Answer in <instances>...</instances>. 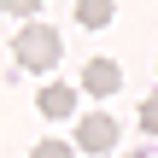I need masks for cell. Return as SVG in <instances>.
Wrapping results in <instances>:
<instances>
[{
    "label": "cell",
    "instance_id": "obj_1",
    "mask_svg": "<svg viewBox=\"0 0 158 158\" xmlns=\"http://www.w3.org/2000/svg\"><path fill=\"white\" fill-rule=\"evenodd\" d=\"M59 53H64V35L47 29V23H23V29L12 35V64H18V70H53Z\"/></svg>",
    "mask_w": 158,
    "mask_h": 158
},
{
    "label": "cell",
    "instance_id": "obj_2",
    "mask_svg": "<svg viewBox=\"0 0 158 158\" xmlns=\"http://www.w3.org/2000/svg\"><path fill=\"white\" fill-rule=\"evenodd\" d=\"M111 141H117V117L111 111H88L76 123V152H111Z\"/></svg>",
    "mask_w": 158,
    "mask_h": 158
},
{
    "label": "cell",
    "instance_id": "obj_3",
    "mask_svg": "<svg viewBox=\"0 0 158 158\" xmlns=\"http://www.w3.org/2000/svg\"><path fill=\"white\" fill-rule=\"evenodd\" d=\"M82 88L106 100V94H117V88H123V70H117L111 59H88V64H82Z\"/></svg>",
    "mask_w": 158,
    "mask_h": 158
},
{
    "label": "cell",
    "instance_id": "obj_4",
    "mask_svg": "<svg viewBox=\"0 0 158 158\" xmlns=\"http://www.w3.org/2000/svg\"><path fill=\"white\" fill-rule=\"evenodd\" d=\"M35 106H41V117H53V123H64V117H76V88H70V82H47Z\"/></svg>",
    "mask_w": 158,
    "mask_h": 158
},
{
    "label": "cell",
    "instance_id": "obj_5",
    "mask_svg": "<svg viewBox=\"0 0 158 158\" xmlns=\"http://www.w3.org/2000/svg\"><path fill=\"white\" fill-rule=\"evenodd\" d=\"M76 18H82V29H106L111 23V0H82Z\"/></svg>",
    "mask_w": 158,
    "mask_h": 158
},
{
    "label": "cell",
    "instance_id": "obj_6",
    "mask_svg": "<svg viewBox=\"0 0 158 158\" xmlns=\"http://www.w3.org/2000/svg\"><path fill=\"white\" fill-rule=\"evenodd\" d=\"M29 158H76V147H70V141H35Z\"/></svg>",
    "mask_w": 158,
    "mask_h": 158
},
{
    "label": "cell",
    "instance_id": "obj_7",
    "mask_svg": "<svg viewBox=\"0 0 158 158\" xmlns=\"http://www.w3.org/2000/svg\"><path fill=\"white\" fill-rule=\"evenodd\" d=\"M141 129H147V135H158V94H147V100H141Z\"/></svg>",
    "mask_w": 158,
    "mask_h": 158
},
{
    "label": "cell",
    "instance_id": "obj_8",
    "mask_svg": "<svg viewBox=\"0 0 158 158\" xmlns=\"http://www.w3.org/2000/svg\"><path fill=\"white\" fill-rule=\"evenodd\" d=\"M129 158H147V152H129Z\"/></svg>",
    "mask_w": 158,
    "mask_h": 158
}]
</instances>
